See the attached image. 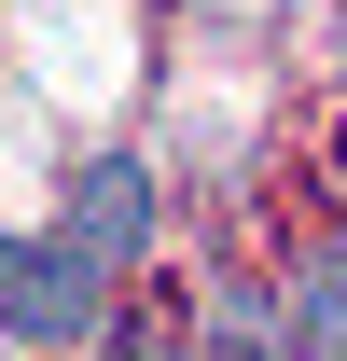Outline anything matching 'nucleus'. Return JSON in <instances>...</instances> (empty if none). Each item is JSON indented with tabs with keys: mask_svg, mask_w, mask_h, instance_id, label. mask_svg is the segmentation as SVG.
Listing matches in <instances>:
<instances>
[{
	"mask_svg": "<svg viewBox=\"0 0 347 361\" xmlns=\"http://www.w3.org/2000/svg\"><path fill=\"white\" fill-rule=\"evenodd\" d=\"M0 334L14 348H97L111 334V264L70 236H0Z\"/></svg>",
	"mask_w": 347,
	"mask_h": 361,
	"instance_id": "nucleus-1",
	"label": "nucleus"
},
{
	"mask_svg": "<svg viewBox=\"0 0 347 361\" xmlns=\"http://www.w3.org/2000/svg\"><path fill=\"white\" fill-rule=\"evenodd\" d=\"M70 250H97V264L126 278L139 264V236H153V167H139V153H84V167H70Z\"/></svg>",
	"mask_w": 347,
	"mask_h": 361,
	"instance_id": "nucleus-2",
	"label": "nucleus"
},
{
	"mask_svg": "<svg viewBox=\"0 0 347 361\" xmlns=\"http://www.w3.org/2000/svg\"><path fill=\"white\" fill-rule=\"evenodd\" d=\"M195 361H292V348H278V306H264L250 278H222V292H209V334H195Z\"/></svg>",
	"mask_w": 347,
	"mask_h": 361,
	"instance_id": "nucleus-3",
	"label": "nucleus"
},
{
	"mask_svg": "<svg viewBox=\"0 0 347 361\" xmlns=\"http://www.w3.org/2000/svg\"><path fill=\"white\" fill-rule=\"evenodd\" d=\"M334 56H347V0H334Z\"/></svg>",
	"mask_w": 347,
	"mask_h": 361,
	"instance_id": "nucleus-4",
	"label": "nucleus"
}]
</instances>
